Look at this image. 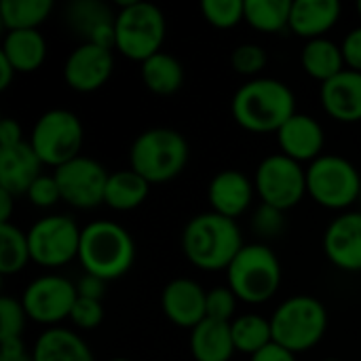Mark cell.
Wrapping results in <instances>:
<instances>
[{
    "label": "cell",
    "instance_id": "6da1fadb",
    "mask_svg": "<svg viewBox=\"0 0 361 361\" xmlns=\"http://www.w3.org/2000/svg\"><path fill=\"white\" fill-rule=\"evenodd\" d=\"M231 112L250 133H277L296 114V97L288 82L258 76L235 91Z\"/></svg>",
    "mask_w": 361,
    "mask_h": 361
},
{
    "label": "cell",
    "instance_id": "7a4b0ae2",
    "mask_svg": "<svg viewBox=\"0 0 361 361\" xmlns=\"http://www.w3.org/2000/svg\"><path fill=\"white\" fill-rule=\"evenodd\" d=\"M243 235L237 220L216 212L190 218L182 231V252L186 260L201 271H226L243 250Z\"/></svg>",
    "mask_w": 361,
    "mask_h": 361
},
{
    "label": "cell",
    "instance_id": "3957f363",
    "mask_svg": "<svg viewBox=\"0 0 361 361\" xmlns=\"http://www.w3.org/2000/svg\"><path fill=\"white\" fill-rule=\"evenodd\" d=\"M135 241L129 231L112 220H95L82 228L78 262L85 273L114 281L135 262Z\"/></svg>",
    "mask_w": 361,
    "mask_h": 361
},
{
    "label": "cell",
    "instance_id": "277c9868",
    "mask_svg": "<svg viewBox=\"0 0 361 361\" xmlns=\"http://www.w3.org/2000/svg\"><path fill=\"white\" fill-rule=\"evenodd\" d=\"M190 148L186 137L169 127L142 131L129 148V169L150 184H163L178 178L188 165Z\"/></svg>",
    "mask_w": 361,
    "mask_h": 361
},
{
    "label": "cell",
    "instance_id": "5b68a950",
    "mask_svg": "<svg viewBox=\"0 0 361 361\" xmlns=\"http://www.w3.org/2000/svg\"><path fill=\"white\" fill-rule=\"evenodd\" d=\"M281 262L267 243H247L226 269V286L241 302H269L281 288Z\"/></svg>",
    "mask_w": 361,
    "mask_h": 361
},
{
    "label": "cell",
    "instance_id": "8992f818",
    "mask_svg": "<svg viewBox=\"0 0 361 361\" xmlns=\"http://www.w3.org/2000/svg\"><path fill=\"white\" fill-rule=\"evenodd\" d=\"M273 343L292 353H305L317 347L328 330V311L315 296H292L271 315Z\"/></svg>",
    "mask_w": 361,
    "mask_h": 361
},
{
    "label": "cell",
    "instance_id": "52a82bcc",
    "mask_svg": "<svg viewBox=\"0 0 361 361\" xmlns=\"http://www.w3.org/2000/svg\"><path fill=\"white\" fill-rule=\"evenodd\" d=\"M167 21L163 11L152 2L125 0L116 13V42L114 51L127 59L144 63L157 55L165 42Z\"/></svg>",
    "mask_w": 361,
    "mask_h": 361
},
{
    "label": "cell",
    "instance_id": "ba28073f",
    "mask_svg": "<svg viewBox=\"0 0 361 361\" xmlns=\"http://www.w3.org/2000/svg\"><path fill=\"white\" fill-rule=\"evenodd\" d=\"M307 195L322 207L345 212L361 199L357 167L338 154H322L307 167Z\"/></svg>",
    "mask_w": 361,
    "mask_h": 361
},
{
    "label": "cell",
    "instance_id": "9c48e42d",
    "mask_svg": "<svg viewBox=\"0 0 361 361\" xmlns=\"http://www.w3.org/2000/svg\"><path fill=\"white\" fill-rule=\"evenodd\" d=\"M27 142L42 165L57 169L80 157L85 129L74 112L66 108H53L40 114V118L32 127Z\"/></svg>",
    "mask_w": 361,
    "mask_h": 361
},
{
    "label": "cell",
    "instance_id": "30bf717a",
    "mask_svg": "<svg viewBox=\"0 0 361 361\" xmlns=\"http://www.w3.org/2000/svg\"><path fill=\"white\" fill-rule=\"evenodd\" d=\"M82 228L74 218L63 214H51L36 220L27 231L32 262L44 269H59L78 260Z\"/></svg>",
    "mask_w": 361,
    "mask_h": 361
},
{
    "label": "cell",
    "instance_id": "8fae6325",
    "mask_svg": "<svg viewBox=\"0 0 361 361\" xmlns=\"http://www.w3.org/2000/svg\"><path fill=\"white\" fill-rule=\"evenodd\" d=\"M254 186L260 203L288 212L307 195V169L281 152L269 154L256 167Z\"/></svg>",
    "mask_w": 361,
    "mask_h": 361
},
{
    "label": "cell",
    "instance_id": "7c38bea8",
    "mask_svg": "<svg viewBox=\"0 0 361 361\" xmlns=\"http://www.w3.org/2000/svg\"><path fill=\"white\" fill-rule=\"evenodd\" d=\"M76 298V283L63 275L49 273L30 281L19 300L27 313V319L44 328H57L61 322L70 319Z\"/></svg>",
    "mask_w": 361,
    "mask_h": 361
},
{
    "label": "cell",
    "instance_id": "4fadbf2b",
    "mask_svg": "<svg viewBox=\"0 0 361 361\" xmlns=\"http://www.w3.org/2000/svg\"><path fill=\"white\" fill-rule=\"evenodd\" d=\"M61 201L76 209H95L104 203L110 173L91 157H76L70 163L53 169Z\"/></svg>",
    "mask_w": 361,
    "mask_h": 361
},
{
    "label": "cell",
    "instance_id": "5bb4252c",
    "mask_svg": "<svg viewBox=\"0 0 361 361\" xmlns=\"http://www.w3.org/2000/svg\"><path fill=\"white\" fill-rule=\"evenodd\" d=\"M114 70L112 49L80 42L63 63V80L78 93H93L102 89Z\"/></svg>",
    "mask_w": 361,
    "mask_h": 361
},
{
    "label": "cell",
    "instance_id": "9a60e30c",
    "mask_svg": "<svg viewBox=\"0 0 361 361\" xmlns=\"http://www.w3.org/2000/svg\"><path fill=\"white\" fill-rule=\"evenodd\" d=\"M161 309L173 326L192 330L207 317V292L195 279L178 277L163 288Z\"/></svg>",
    "mask_w": 361,
    "mask_h": 361
},
{
    "label": "cell",
    "instance_id": "2e32d148",
    "mask_svg": "<svg viewBox=\"0 0 361 361\" xmlns=\"http://www.w3.org/2000/svg\"><path fill=\"white\" fill-rule=\"evenodd\" d=\"M324 252L336 269L361 273V212H343L328 224Z\"/></svg>",
    "mask_w": 361,
    "mask_h": 361
},
{
    "label": "cell",
    "instance_id": "e0dca14e",
    "mask_svg": "<svg viewBox=\"0 0 361 361\" xmlns=\"http://www.w3.org/2000/svg\"><path fill=\"white\" fill-rule=\"evenodd\" d=\"M66 21L82 42L99 44L114 51L116 13L102 0H76L66 8Z\"/></svg>",
    "mask_w": 361,
    "mask_h": 361
},
{
    "label": "cell",
    "instance_id": "ac0fdd59",
    "mask_svg": "<svg viewBox=\"0 0 361 361\" xmlns=\"http://www.w3.org/2000/svg\"><path fill=\"white\" fill-rule=\"evenodd\" d=\"M279 152L290 157L296 163H313L324 154L326 131L322 123L311 114L296 112L279 131H277Z\"/></svg>",
    "mask_w": 361,
    "mask_h": 361
},
{
    "label": "cell",
    "instance_id": "d6986e66",
    "mask_svg": "<svg viewBox=\"0 0 361 361\" xmlns=\"http://www.w3.org/2000/svg\"><path fill=\"white\" fill-rule=\"evenodd\" d=\"M254 195V182L237 169H224L216 173L207 186V201L212 212L231 220H237L252 207Z\"/></svg>",
    "mask_w": 361,
    "mask_h": 361
},
{
    "label": "cell",
    "instance_id": "ffe728a7",
    "mask_svg": "<svg viewBox=\"0 0 361 361\" xmlns=\"http://www.w3.org/2000/svg\"><path fill=\"white\" fill-rule=\"evenodd\" d=\"M326 114L338 123H361V72L343 70L319 89Z\"/></svg>",
    "mask_w": 361,
    "mask_h": 361
},
{
    "label": "cell",
    "instance_id": "44dd1931",
    "mask_svg": "<svg viewBox=\"0 0 361 361\" xmlns=\"http://www.w3.org/2000/svg\"><path fill=\"white\" fill-rule=\"evenodd\" d=\"M40 176L42 161L30 142H21L13 148H0V190H6L13 197L25 195Z\"/></svg>",
    "mask_w": 361,
    "mask_h": 361
},
{
    "label": "cell",
    "instance_id": "7402d4cb",
    "mask_svg": "<svg viewBox=\"0 0 361 361\" xmlns=\"http://www.w3.org/2000/svg\"><path fill=\"white\" fill-rule=\"evenodd\" d=\"M341 13L343 6L336 0H292L290 30L307 42L326 38V34L338 23Z\"/></svg>",
    "mask_w": 361,
    "mask_h": 361
},
{
    "label": "cell",
    "instance_id": "603a6c76",
    "mask_svg": "<svg viewBox=\"0 0 361 361\" xmlns=\"http://www.w3.org/2000/svg\"><path fill=\"white\" fill-rule=\"evenodd\" d=\"M32 357L34 361H95L85 338L63 326L47 328L36 338Z\"/></svg>",
    "mask_w": 361,
    "mask_h": 361
},
{
    "label": "cell",
    "instance_id": "cb8c5ba5",
    "mask_svg": "<svg viewBox=\"0 0 361 361\" xmlns=\"http://www.w3.org/2000/svg\"><path fill=\"white\" fill-rule=\"evenodd\" d=\"M231 324L205 317L190 330V355L195 361H231L235 355Z\"/></svg>",
    "mask_w": 361,
    "mask_h": 361
},
{
    "label": "cell",
    "instance_id": "d4e9b609",
    "mask_svg": "<svg viewBox=\"0 0 361 361\" xmlns=\"http://www.w3.org/2000/svg\"><path fill=\"white\" fill-rule=\"evenodd\" d=\"M0 55L8 59L17 74L36 72L47 59V40L40 30L6 32L2 38Z\"/></svg>",
    "mask_w": 361,
    "mask_h": 361
},
{
    "label": "cell",
    "instance_id": "484cf974",
    "mask_svg": "<svg viewBox=\"0 0 361 361\" xmlns=\"http://www.w3.org/2000/svg\"><path fill=\"white\" fill-rule=\"evenodd\" d=\"M300 66L311 78L319 80L322 85L347 70L341 44L330 38H315L305 42L300 53Z\"/></svg>",
    "mask_w": 361,
    "mask_h": 361
},
{
    "label": "cell",
    "instance_id": "4316f807",
    "mask_svg": "<svg viewBox=\"0 0 361 361\" xmlns=\"http://www.w3.org/2000/svg\"><path fill=\"white\" fill-rule=\"evenodd\" d=\"M150 182H146L133 169H121L110 173L104 195V205L114 212H133L150 195Z\"/></svg>",
    "mask_w": 361,
    "mask_h": 361
},
{
    "label": "cell",
    "instance_id": "83f0119b",
    "mask_svg": "<svg viewBox=\"0 0 361 361\" xmlns=\"http://www.w3.org/2000/svg\"><path fill=\"white\" fill-rule=\"evenodd\" d=\"M142 82L157 95H173L184 85V66L171 53L159 51L142 63Z\"/></svg>",
    "mask_w": 361,
    "mask_h": 361
},
{
    "label": "cell",
    "instance_id": "f1b7e54d",
    "mask_svg": "<svg viewBox=\"0 0 361 361\" xmlns=\"http://www.w3.org/2000/svg\"><path fill=\"white\" fill-rule=\"evenodd\" d=\"M231 332H233L235 349L250 357L273 343L271 319H267L258 313H245V315L235 317L231 322Z\"/></svg>",
    "mask_w": 361,
    "mask_h": 361
},
{
    "label": "cell",
    "instance_id": "f546056e",
    "mask_svg": "<svg viewBox=\"0 0 361 361\" xmlns=\"http://www.w3.org/2000/svg\"><path fill=\"white\" fill-rule=\"evenodd\" d=\"M53 13L51 0H2L0 21L6 32L17 30H38L40 23Z\"/></svg>",
    "mask_w": 361,
    "mask_h": 361
},
{
    "label": "cell",
    "instance_id": "4dcf8cb0",
    "mask_svg": "<svg viewBox=\"0 0 361 361\" xmlns=\"http://www.w3.org/2000/svg\"><path fill=\"white\" fill-rule=\"evenodd\" d=\"M292 0H245V23L256 32L277 34L290 27Z\"/></svg>",
    "mask_w": 361,
    "mask_h": 361
},
{
    "label": "cell",
    "instance_id": "1f68e13d",
    "mask_svg": "<svg viewBox=\"0 0 361 361\" xmlns=\"http://www.w3.org/2000/svg\"><path fill=\"white\" fill-rule=\"evenodd\" d=\"M32 260L27 233L13 222L0 224V273L4 277L17 275Z\"/></svg>",
    "mask_w": 361,
    "mask_h": 361
},
{
    "label": "cell",
    "instance_id": "d6a6232c",
    "mask_svg": "<svg viewBox=\"0 0 361 361\" xmlns=\"http://www.w3.org/2000/svg\"><path fill=\"white\" fill-rule=\"evenodd\" d=\"M201 13L209 25L231 30L245 21V0H203Z\"/></svg>",
    "mask_w": 361,
    "mask_h": 361
},
{
    "label": "cell",
    "instance_id": "836d02e7",
    "mask_svg": "<svg viewBox=\"0 0 361 361\" xmlns=\"http://www.w3.org/2000/svg\"><path fill=\"white\" fill-rule=\"evenodd\" d=\"M267 63H269V55H267L264 47H260L256 42H243V44L235 47L231 53V66L241 76L258 78V74L267 68Z\"/></svg>",
    "mask_w": 361,
    "mask_h": 361
},
{
    "label": "cell",
    "instance_id": "e575fe53",
    "mask_svg": "<svg viewBox=\"0 0 361 361\" xmlns=\"http://www.w3.org/2000/svg\"><path fill=\"white\" fill-rule=\"evenodd\" d=\"M25 322H27V313L21 300L13 296H2L0 298V343L21 338L25 330Z\"/></svg>",
    "mask_w": 361,
    "mask_h": 361
},
{
    "label": "cell",
    "instance_id": "d590c367",
    "mask_svg": "<svg viewBox=\"0 0 361 361\" xmlns=\"http://www.w3.org/2000/svg\"><path fill=\"white\" fill-rule=\"evenodd\" d=\"M288 222H286V212L264 205L260 203L254 212L252 218V228L256 231V235H260L262 239H275L286 231Z\"/></svg>",
    "mask_w": 361,
    "mask_h": 361
},
{
    "label": "cell",
    "instance_id": "8d00e7d4",
    "mask_svg": "<svg viewBox=\"0 0 361 361\" xmlns=\"http://www.w3.org/2000/svg\"><path fill=\"white\" fill-rule=\"evenodd\" d=\"M237 302L239 298L228 286H218L207 292V317L231 324L237 313Z\"/></svg>",
    "mask_w": 361,
    "mask_h": 361
},
{
    "label": "cell",
    "instance_id": "74e56055",
    "mask_svg": "<svg viewBox=\"0 0 361 361\" xmlns=\"http://www.w3.org/2000/svg\"><path fill=\"white\" fill-rule=\"evenodd\" d=\"M70 322L78 330H95L104 322V305L102 300H89V298H76L74 309L70 313Z\"/></svg>",
    "mask_w": 361,
    "mask_h": 361
},
{
    "label": "cell",
    "instance_id": "f35d334b",
    "mask_svg": "<svg viewBox=\"0 0 361 361\" xmlns=\"http://www.w3.org/2000/svg\"><path fill=\"white\" fill-rule=\"evenodd\" d=\"M25 197L30 199L32 205L40 207V209H51L55 207L59 201H61V192H59V186L55 182V176H40L32 186L30 190L25 192Z\"/></svg>",
    "mask_w": 361,
    "mask_h": 361
},
{
    "label": "cell",
    "instance_id": "ab89813d",
    "mask_svg": "<svg viewBox=\"0 0 361 361\" xmlns=\"http://www.w3.org/2000/svg\"><path fill=\"white\" fill-rule=\"evenodd\" d=\"M341 49H343L347 68L361 72V25L347 32V36L341 42Z\"/></svg>",
    "mask_w": 361,
    "mask_h": 361
},
{
    "label": "cell",
    "instance_id": "60d3db41",
    "mask_svg": "<svg viewBox=\"0 0 361 361\" xmlns=\"http://www.w3.org/2000/svg\"><path fill=\"white\" fill-rule=\"evenodd\" d=\"M76 292L80 298H89V300H102L106 294V281L85 273L78 281H76Z\"/></svg>",
    "mask_w": 361,
    "mask_h": 361
},
{
    "label": "cell",
    "instance_id": "b9f144b4",
    "mask_svg": "<svg viewBox=\"0 0 361 361\" xmlns=\"http://www.w3.org/2000/svg\"><path fill=\"white\" fill-rule=\"evenodd\" d=\"M21 142H25L21 125L13 118H2V123H0V148H13Z\"/></svg>",
    "mask_w": 361,
    "mask_h": 361
},
{
    "label": "cell",
    "instance_id": "7bdbcfd3",
    "mask_svg": "<svg viewBox=\"0 0 361 361\" xmlns=\"http://www.w3.org/2000/svg\"><path fill=\"white\" fill-rule=\"evenodd\" d=\"M0 361H34L32 353L25 351V345L21 338L0 343Z\"/></svg>",
    "mask_w": 361,
    "mask_h": 361
},
{
    "label": "cell",
    "instance_id": "ee69618b",
    "mask_svg": "<svg viewBox=\"0 0 361 361\" xmlns=\"http://www.w3.org/2000/svg\"><path fill=\"white\" fill-rule=\"evenodd\" d=\"M250 361H298L296 360V353L288 351L286 347L277 345V343H271L269 347H264L262 351H258L256 355H252Z\"/></svg>",
    "mask_w": 361,
    "mask_h": 361
},
{
    "label": "cell",
    "instance_id": "f6af8a7d",
    "mask_svg": "<svg viewBox=\"0 0 361 361\" xmlns=\"http://www.w3.org/2000/svg\"><path fill=\"white\" fill-rule=\"evenodd\" d=\"M13 209H15V197L6 190H0V224L11 222Z\"/></svg>",
    "mask_w": 361,
    "mask_h": 361
},
{
    "label": "cell",
    "instance_id": "bcb514c9",
    "mask_svg": "<svg viewBox=\"0 0 361 361\" xmlns=\"http://www.w3.org/2000/svg\"><path fill=\"white\" fill-rule=\"evenodd\" d=\"M15 74H17V72H15V68L8 63V59H6L4 55H0V89H2V91L11 87Z\"/></svg>",
    "mask_w": 361,
    "mask_h": 361
},
{
    "label": "cell",
    "instance_id": "7dc6e473",
    "mask_svg": "<svg viewBox=\"0 0 361 361\" xmlns=\"http://www.w3.org/2000/svg\"><path fill=\"white\" fill-rule=\"evenodd\" d=\"M110 361H131V360H127V357H114V360H110Z\"/></svg>",
    "mask_w": 361,
    "mask_h": 361
},
{
    "label": "cell",
    "instance_id": "c3c4849f",
    "mask_svg": "<svg viewBox=\"0 0 361 361\" xmlns=\"http://www.w3.org/2000/svg\"><path fill=\"white\" fill-rule=\"evenodd\" d=\"M357 13H360V19H361V2H357Z\"/></svg>",
    "mask_w": 361,
    "mask_h": 361
},
{
    "label": "cell",
    "instance_id": "681fc988",
    "mask_svg": "<svg viewBox=\"0 0 361 361\" xmlns=\"http://www.w3.org/2000/svg\"><path fill=\"white\" fill-rule=\"evenodd\" d=\"M322 361H343V360H322Z\"/></svg>",
    "mask_w": 361,
    "mask_h": 361
}]
</instances>
